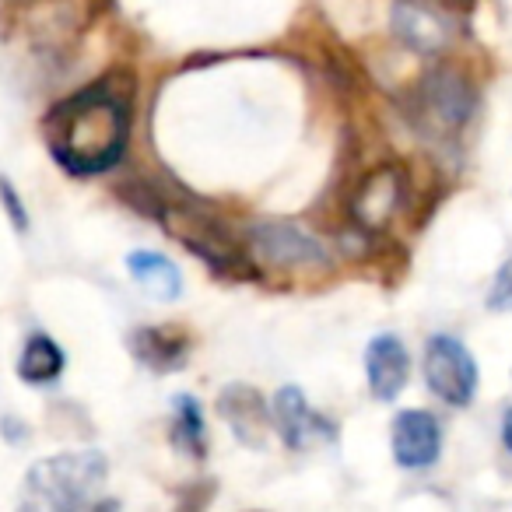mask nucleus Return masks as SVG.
Masks as SVG:
<instances>
[{
	"instance_id": "nucleus-9",
	"label": "nucleus",
	"mask_w": 512,
	"mask_h": 512,
	"mask_svg": "<svg viewBox=\"0 0 512 512\" xmlns=\"http://www.w3.org/2000/svg\"><path fill=\"white\" fill-rule=\"evenodd\" d=\"M400 207V172L397 169H379L372 172L369 179L362 183L355 197V221L372 232L386 225V221L397 214Z\"/></svg>"
},
{
	"instance_id": "nucleus-3",
	"label": "nucleus",
	"mask_w": 512,
	"mask_h": 512,
	"mask_svg": "<svg viewBox=\"0 0 512 512\" xmlns=\"http://www.w3.org/2000/svg\"><path fill=\"white\" fill-rule=\"evenodd\" d=\"M425 383L442 404L467 407L477 393V362L467 344L453 334H435L425 344Z\"/></svg>"
},
{
	"instance_id": "nucleus-1",
	"label": "nucleus",
	"mask_w": 512,
	"mask_h": 512,
	"mask_svg": "<svg viewBox=\"0 0 512 512\" xmlns=\"http://www.w3.org/2000/svg\"><path fill=\"white\" fill-rule=\"evenodd\" d=\"M130 137V102L109 81L57 102L46 116L50 155L71 176H99L120 162Z\"/></svg>"
},
{
	"instance_id": "nucleus-14",
	"label": "nucleus",
	"mask_w": 512,
	"mask_h": 512,
	"mask_svg": "<svg viewBox=\"0 0 512 512\" xmlns=\"http://www.w3.org/2000/svg\"><path fill=\"white\" fill-rule=\"evenodd\" d=\"M172 442H176L183 453L190 456H204L207 449V432H204V414H200V404L193 397H176V407H172Z\"/></svg>"
},
{
	"instance_id": "nucleus-2",
	"label": "nucleus",
	"mask_w": 512,
	"mask_h": 512,
	"mask_svg": "<svg viewBox=\"0 0 512 512\" xmlns=\"http://www.w3.org/2000/svg\"><path fill=\"white\" fill-rule=\"evenodd\" d=\"M109 477V463L99 449H74L32 463L25 477V505L29 509L74 512L95 505Z\"/></svg>"
},
{
	"instance_id": "nucleus-6",
	"label": "nucleus",
	"mask_w": 512,
	"mask_h": 512,
	"mask_svg": "<svg viewBox=\"0 0 512 512\" xmlns=\"http://www.w3.org/2000/svg\"><path fill=\"white\" fill-rule=\"evenodd\" d=\"M411 376V358L397 334H379L365 348V379L376 400H397Z\"/></svg>"
},
{
	"instance_id": "nucleus-17",
	"label": "nucleus",
	"mask_w": 512,
	"mask_h": 512,
	"mask_svg": "<svg viewBox=\"0 0 512 512\" xmlns=\"http://www.w3.org/2000/svg\"><path fill=\"white\" fill-rule=\"evenodd\" d=\"M0 197H4V211H8L11 225H15L18 232H29V214H25V207H22V200H18L15 186H11L4 176H0Z\"/></svg>"
},
{
	"instance_id": "nucleus-10",
	"label": "nucleus",
	"mask_w": 512,
	"mask_h": 512,
	"mask_svg": "<svg viewBox=\"0 0 512 512\" xmlns=\"http://www.w3.org/2000/svg\"><path fill=\"white\" fill-rule=\"evenodd\" d=\"M393 32L400 36V43H407L411 50L435 53L446 46L449 29L432 8L425 4H411V0H400L393 8Z\"/></svg>"
},
{
	"instance_id": "nucleus-12",
	"label": "nucleus",
	"mask_w": 512,
	"mask_h": 512,
	"mask_svg": "<svg viewBox=\"0 0 512 512\" xmlns=\"http://www.w3.org/2000/svg\"><path fill=\"white\" fill-rule=\"evenodd\" d=\"M470 95L456 78H435L425 88V109H421V123H432L435 130H456L467 120Z\"/></svg>"
},
{
	"instance_id": "nucleus-7",
	"label": "nucleus",
	"mask_w": 512,
	"mask_h": 512,
	"mask_svg": "<svg viewBox=\"0 0 512 512\" xmlns=\"http://www.w3.org/2000/svg\"><path fill=\"white\" fill-rule=\"evenodd\" d=\"M256 249L264 260H274L281 267H306V264H323L327 253L313 235L299 232L292 225H264L256 228Z\"/></svg>"
},
{
	"instance_id": "nucleus-5",
	"label": "nucleus",
	"mask_w": 512,
	"mask_h": 512,
	"mask_svg": "<svg viewBox=\"0 0 512 512\" xmlns=\"http://www.w3.org/2000/svg\"><path fill=\"white\" fill-rule=\"evenodd\" d=\"M393 460L404 470H428L442 456V425L432 411H400L390 428Z\"/></svg>"
},
{
	"instance_id": "nucleus-13",
	"label": "nucleus",
	"mask_w": 512,
	"mask_h": 512,
	"mask_svg": "<svg viewBox=\"0 0 512 512\" xmlns=\"http://www.w3.org/2000/svg\"><path fill=\"white\" fill-rule=\"evenodd\" d=\"M64 362H67L64 351H60V344L53 341V337L32 334L29 341H25L22 355H18V376L32 386H46L64 372Z\"/></svg>"
},
{
	"instance_id": "nucleus-8",
	"label": "nucleus",
	"mask_w": 512,
	"mask_h": 512,
	"mask_svg": "<svg viewBox=\"0 0 512 512\" xmlns=\"http://www.w3.org/2000/svg\"><path fill=\"white\" fill-rule=\"evenodd\" d=\"M218 411L235 432V439L246 442V446H260L267 428H271V414H267L264 400L253 386H228L218 397Z\"/></svg>"
},
{
	"instance_id": "nucleus-18",
	"label": "nucleus",
	"mask_w": 512,
	"mask_h": 512,
	"mask_svg": "<svg viewBox=\"0 0 512 512\" xmlns=\"http://www.w3.org/2000/svg\"><path fill=\"white\" fill-rule=\"evenodd\" d=\"M502 446H505V449H509V453H512V407H509V411L502 414Z\"/></svg>"
},
{
	"instance_id": "nucleus-11",
	"label": "nucleus",
	"mask_w": 512,
	"mask_h": 512,
	"mask_svg": "<svg viewBox=\"0 0 512 512\" xmlns=\"http://www.w3.org/2000/svg\"><path fill=\"white\" fill-rule=\"evenodd\" d=\"M127 271L151 299L158 302H172L183 292V274L172 260H165L162 253H151V249H137L127 256Z\"/></svg>"
},
{
	"instance_id": "nucleus-15",
	"label": "nucleus",
	"mask_w": 512,
	"mask_h": 512,
	"mask_svg": "<svg viewBox=\"0 0 512 512\" xmlns=\"http://www.w3.org/2000/svg\"><path fill=\"white\" fill-rule=\"evenodd\" d=\"M155 348L158 355L151 358V369H172V365L183 362V351L186 344L183 341H172V334H165V330H141V334L134 337V351L141 355V351Z\"/></svg>"
},
{
	"instance_id": "nucleus-16",
	"label": "nucleus",
	"mask_w": 512,
	"mask_h": 512,
	"mask_svg": "<svg viewBox=\"0 0 512 512\" xmlns=\"http://www.w3.org/2000/svg\"><path fill=\"white\" fill-rule=\"evenodd\" d=\"M484 302H488L491 313H509L512 309V256L498 267V274H495V281H491L488 299Z\"/></svg>"
},
{
	"instance_id": "nucleus-4",
	"label": "nucleus",
	"mask_w": 512,
	"mask_h": 512,
	"mask_svg": "<svg viewBox=\"0 0 512 512\" xmlns=\"http://www.w3.org/2000/svg\"><path fill=\"white\" fill-rule=\"evenodd\" d=\"M274 425H278L281 439H285L288 449H299V453H309V449H320L337 442V425L323 418L316 407H309L306 393L299 386H285L274 397Z\"/></svg>"
}]
</instances>
